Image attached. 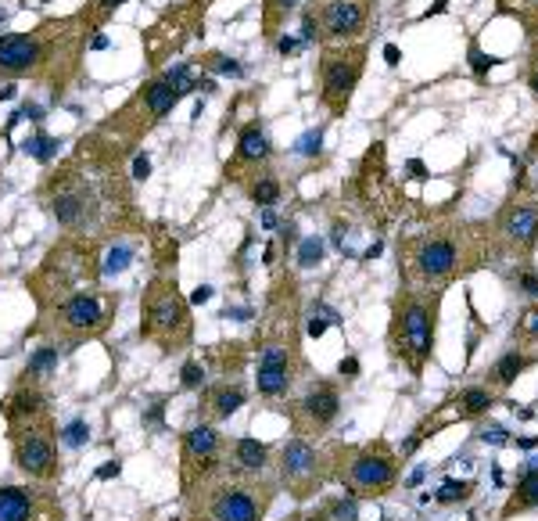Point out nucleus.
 Segmentation results:
<instances>
[{
  "label": "nucleus",
  "instance_id": "obj_1",
  "mask_svg": "<svg viewBox=\"0 0 538 521\" xmlns=\"http://www.w3.org/2000/svg\"><path fill=\"white\" fill-rule=\"evenodd\" d=\"M47 205L54 220L72 237H97L119 227V212L130 205V187L122 173V151L108 144H83L76 155L47 180Z\"/></svg>",
  "mask_w": 538,
  "mask_h": 521
},
{
  "label": "nucleus",
  "instance_id": "obj_2",
  "mask_svg": "<svg viewBox=\"0 0 538 521\" xmlns=\"http://www.w3.org/2000/svg\"><path fill=\"white\" fill-rule=\"evenodd\" d=\"M90 33L93 29L86 25V18L76 15V18L43 22L33 33L0 37V76L51 83L54 94H58V90L76 76L79 54H83V44H86Z\"/></svg>",
  "mask_w": 538,
  "mask_h": 521
},
{
  "label": "nucleus",
  "instance_id": "obj_3",
  "mask_svg": "<svg viewBox=\"0 0 538 521\" xmlns=\"http://www.w3.org/2000/svg\"><path fill=\"white\" fill-rule=\"evenodd\" d=\"M187 521H262L273 503V485L262 475H241L227 461L183 493Z\"/></svg>",
  "mask_w": 538,
  "mask_h": 521
},
{
  "label": "nucleus",
  "instance_id": "obj_4",
  "mask_svg": "<svg viewBox=\"0 0 538 521\" xmlns=\"http://www.w3.org/2000/svg\"><path fill=\"white\" fill-rule=\"evenodd\" d=\"M97 277H101V266H97V244L90 237H65L61 244L43 256L40 270L29 277V291L36 295L40 310H51L61 298H69L76 291H86V288H97Z\"/></svg>",
  "mask_w": 538,
  "mask_h": 521
},
{
  "label": "nucleus",
  "instance_id": "obj_5",
  "mask_svg": "<svg viewBox=\"0 0 538 521\" xmlns=\"http://www.w3.org/2000/svg\"><path fill=\"white\" fill-rule=\"evenodd\" d=\"M115 310H119V298L105 295L101 288H86V291L61 298L51 310H40L36 334H43L58 349H76L90 338H101L115 317Z\"/></svg>",
  "mask_w": 538,
  "mask_h": 521
},
{
  "label": "nucleus",
  "instance_id": "obj_6",
  "mask_svg": "<svg viewBox=\"0 0 538 521\" xmlns=\"http://www.w3.org/2000/svg\"><path fill=\"white\" fill-rule=\"evenodd\" d=\"M140 338L162 352H180L194 338L191 302L176 288V277H151L140 298Z\"/></svg>",
  "mask_w": 538,
  "mask_h": 521
},
{
  "label": "nucleus",
  "instance_id": "obj_7",
  "mask_svg": "<svg viewBox=\"0 0 538 521\" xmlns=\"http://www.w3.org/2000/svg\"><path fill=\"white\" fill-rule=\"evenodd\" d=\"M388 342H391V352L413 374H420L424 363L431 360V352H434V313L417 288L402 291V298L395 305V317H391Z\"/></svg>",
  "mask_w": 538,
  "mask_h": 521
},
{
  "label": "nucleus",
  "instance_id": "obj_8",
  "mask_svg": "<svg viewBox=\"0 0 538 521\" xmlns=\"http://www.w3.org/2000/svg\"><path fill=\"white\" fill-rule=\"evenodd\" d=\"M373 15V0H309L302 15V40L330 44H356Z\"/></svg>",
  "mask_w": 538,
  "mask_h": 521
},
{
  "label": "nucleus",
  "instance_id": "obj_9",
  "mask_svg": "<svg viewBox=\"0 0 538 521\" xmlns=\"http://www.w3.org/2000/svg\"><path fill=\"white\" fill-rule=\"evenodd\" d=\"M180 98H183V90H180L176 83H169L166 76H158V79H151L147 86H140L137 94L112 115V126H108V130H112L119 140L133 144V140H140L144 133H151L158 122H162V119L180 105Z\"/></svg>",
  "mask_w": 538,
  "mask_h": 521
},
{
  "label": "nucleus",
  "instance_id": "obj_10",
  "mask_svg": "<svg viewBox=\"0 0 538 521\" xmlns=\"http://www.w3.org/2000/svg\"><path fill=\"white\" fill-rule=\"evenodd\" d=\"M11 453L18 471H25L36 482H54L61 464H58V428L51 414L11 424Z\"/></svg>",
  "mask_w": 538,
  "mask_h": 521
},
{
  "label": "nucleus",
  "instance_id": "obj_11",
  "mask_svg": "<svg viewBox=\"0 0 538 521\" xmlns=\"http://www.w3.org/2000/svg\"><path fill=\"white\" fill-rule=\"evenodd\" d=\"M366 65V44H330L320 58V101L330 115H344Z\"/></svg>",
  "mask_w": 538,
  "mask_h": 521
},
{
  "label": "nucleus",
  "instance_id": "obj_12",
  "mask_svg": "<svg viewBox=\"0 0 538 521\" xmlns=\"http://www.w3.org/2000/svg\"><path fill=\"white\" fill-rule=\"evenodd\" d=\"M459 266V234L456 230H427L405 241V273L409 281L434 288Z\"/></svg>",
  "mask_w": 538,
  "mask_h": 521
},
{
  "label": "nucleus",
  "instance_id": "obj_13",
  "mask_svg": "<svg viewBox=\"0 0 538 521\" xmlns=\"http://www.w3.org/2000/svg\"><path fill=\"white\" fill-rule=\"evenodd\" d=\"M223 461H227V442L215 432V424L201 421L194 428H187L180 439V489L187 493L191 485H198L201 478L223 468Z\"/></svg>",
  "mask_w": 538,
  "mask_h": 521
},
{
  "label": "nucleus",
  "instance_id": "obj_14",
  "mask_svg": "<svg viewBox=\"0 0 538 521\" xmlns=\"http://www.w3.org/2000/svg\"><path fill=\"white\" fill-rule=\"evenodd\" d=\"M298 363H302V360H298V342H295V338H283V334H276V338H269V342L262 345L259 378H255L262 400H280V395L291 388Z\"/></svg>",
  "mask_w": 538,
  "mask_h": 521
},
{
  "label": "nucleus",
  "instance_id": "obj_15",
  "mask_svg": "<svg viewBox=\"0 0 538 521\" xmlns=\"http://www.w3.org/2000/svg\"><path fill=\"white\" fill-rule=\"evenodd\" d=\"M280 482L291 489L295 496H312L323 482V456L316 453L309 439H288L280 449Z\"/></svg>",
  "mask_w": 538,
  "mask_h": 521
},
{
  "label": "nucleus",
  "instance_id": "obj_16",
  "mask_svg": "<svg viewBox=\"0 0 538 521\" xmlns=\"http://www.w3.org/2000/svg\"><path fill=\"white\" fill-rule=\"evenodd\" d=\"M344 485L356 489L359 496H381L395 485V456L388 453V446H370L363 453H356L344 468Z\"/></svg>",
  "mask_w": 538,
  "mask_h": 521
},
{
  "label": "nucleus",
  "instance_id": "obj_17",
  "mask_svg": "<svg viewBox=\"0 0 538 521\" xmlns=\"http://www.w3.org/2000/svg\"><path fill=\"white\" fill-rule=\"evenodd\" d=\"M341 414V395H337V385L330 381H320L316 388H309L302 395V403L291 410V424H295V435L305 439V435H323L327 428L337 421Z\"/></svg>",
  "mask_w": 538,
  "mask_h": 521
},
{
  "label": "nucleus",
  "instance_id": "obj_18",
  "mask_svg": "<svg viewBox=\"0 0 538 521\" xmlns=\"http://www.w3.org/2000/svg\"><path fill=\"white\" fill-rule=\"evenodd\" d=\"M0 521H61V503L47 489L0 485Z\"/></svg>",
  "mask_w": 538,
  "mask_h": 521
},
{
  "label": "nucleus",
  "instance_id": "obj_19",
  "mask_svg": "<svg viewBox=\"0 0 538 521\" xmlns=\"http://www.w3.org/2000/svg\"><path fill=\"white\" fill-rule=\"evenodd\" d=\"M244 407V385L241 381H215V385H205L201 388V421L215 424V421H227L230 414H237Z\"/></svg>",
  "mask_w": 538,
  "mask_h": 521
},
{
  "label": "nucleus",
  "instance_id": "obj_20",
  "mask_svg": "<svg viewBox=\"0 0 538 521\" xmlns=\"http://www.w3.org/2000/svg\"><path fill=\"white\" fill-rule=\"evenodd\" d=\"M502 234L510 237L520 249H531L538 241V205H510L502 216Z\"/></svg>",
  "mask_w": 538,
  "mask_h": 521
},
{
  "label": "nucleus",
  "instance_id": "obj_21",
  "mask_svg": "<svg viewBox=\"0 0 538 521\" xmlns=\"http://www.w3.org/2000/svg\"><path fill=\"white\" fill-rule=\"evenodd\" d=\"M40 414H47V395L40 392L36 381L18 385V388L8 395V403H4L8 424H18V421H29V417H40Z\"/></svg>",
  "mask_w": 538,
  "mask_h": 521
},
{
  "label": "nucleus",
  "instance_id": "obj_22",
  "mask_svg": "<svg viewBox=\"0 0 538 521\" xmlns=\"http://www.w3.org/2000/svg\"><path fill=\"white\" fill-rule=\"evenodd\" d=\"M269 159V140L262 133L259 122H248V126L237 133V155H234V176H241L244 166H259Z\"/></svg>",
  "mask_w": 538,
  "mask_h": 521
},
{
  "label": "nucleus",
  "instance_id": "obj_23",
  "mask_svg": "<svg viewBox=\"0 0 538 521\" xmlns=\"http://www.w3.org/2000/svg\"><path fill=\"white\" fill-rule=\"evenodd\" d=\"M227 464L241 475H262L266 464H269V449L259 442V439H237L230 449H227Z\"/></svg>",
  "mask_w": 538,
  "mask_h": 521
},
{
  "label": "nucleus",
  "instance_id": "obj_24",
  "mask_svg": "<svg viewBox=\"0 0 538 521\" xmlns=\"http://www.w3.org/2000/svg\"><path fill=\"white\" fill-rule=\"evenodd\" d=\"M531 507H538V464H531V468L520 475V482H517V489H513L510 503L502 507V514L510 517L513 510H531Z\"/></svg>",
  "mask_w": 538,
  "mask_h": 521
},
{
  "label": "nucleus",
  "instance_id": "obj_25",
  "mask_svg": "<svg viewBox=\"0 0 538 521\" xmlns=\"http://www.w3.org/2000/svg\"><path fill=\"white\" fill-rule=\"evenodd\" d=\"M58 360H61V349L58 345H51V342H43L33 356H29V367H25V374L22 378H29V381H43V378H51L54 371H58Z\"/></svg>",
  "mask_w": 538,
  "mask_h": 521
},
{
  "label": "nucleus",
  "instance_id": "obj_26",
  "mask_svg": "<svg viewBox=\"0 0 538 521\" xmlns=\"http://www.w3.org/2000/svg\"><path fill=\"white\" fill-rule=\"evenodd\" d=\"M298 4H302V0H266V4H262V33H266L269 40L280 37L283 22L295 15Z\"/></svg>",
  "mask_w": 538,
  "mask_h": 521
},
{
  "label": "nucleus",
  "instance_id": "obj_27",
  "mask_svg": "<svg viewBox=\"0 0 538 521\" xmlns=\"http://www.w3.org/2000/svg\"><path fill=\"white\" fill-rule=\"evenodd\" d=\"M517 169H520V176H517V187L538 202V140L527 147V155L517 162Z\"/></svg>",
  "mask_w": 538,
  "mask_h": 521
},
{
  "label": "nucleus",
  "instance_id": "obj_28",
  "mask_svg": "<svg viewBox=\"0 0 538 521\" xmlns=\"http://www.w3.org/2000/svg\"><path fill=\"white\" fill-rule=\"evenodd\" d=\"M524 367H527V356L524 352H506L499 363H495V371H492V381L499 385V388H510L513 381H517V374L524 371Z\"/></svg>",
  "mask_w": 538,
  "mask_h": 521
},
{
  "label": "nucleus",
  "instance_id": "obj_29",
  "mask_svg": "<svg viewBox=\"0 0 538 521\" xmlns=\"http://www.w3.org/2000/svg\"><path fill=\"white\" fill-rule=\"evenodd\" d=\"M248 194H251V202H255V205L269 209V205L280 198V180H276L273 173H262L259 180H251V183H248Z\"/></svg>",
  "mask_w": 538,
  "mask_h": 521
},
{
  "label": "nucleus",
  "instance_id": "obj_30",
  "mask_svg": "<svg viewBox=\"0 0 538 521\" xmlns=\"http://www.w3.org/2000/svg\"><path fill=\"white\" fill-rule=\"evenodd\" d=\"M122 4H126V0H93V4L83 11V18H86V25L93 29V33H97V29H101V25H105V22H108Z\"/></svg>",
  "mask_w": 538,
  "mask_h": 521
},
{
  "label": "nucleus",
  "instance_id": "obj_31",
  "mask_svg": "<svg viewBox=\"0 0 538 521\" xmlns=\"http://www.w3.org/2000/svg\"><path fill=\"white\" fill-rule=\"evenodd\" d=\"M459 407H463L466 417H478V414H485V410L492 407V392H488V388H466V392L459 395Z\"/></svg>",
  "mask_w": 538,
  "mask_h": 521
},
{
  "label": "nucleus",
  "instance_id": "obj_32",
  "mask_svg": "<svg viewBox=\"0 0 538 521\" xmlns=\"http://www.w3.org/2000/svg\"><path fill=\"white\" fill-rule=\"evenodd\" d=\"M22 151H25V155H33V159H40V162H51L54 151H58V140L47 137V133H36V137H29L22 144Z\"/></svg>",
  "mask_w": 538,
  "mask_h": 521
},
{
  "label": "nucleus",
  "instance_id": "obj_33",
  "mask_svg": "<svg viewBox=\"0 0 538 521\" xmlns=\"http://www.w3.org/2000/svg\"><path fill=\"white\" fill-rule=\"evenodd\" d=\"M330 324H337V313L327 310L323 302H320V305H312V313H309V334H312V338H320V334H323Z\"/></svg>",
  "mask_w": 538,
  "mask_h": 521
},
{
  "label": "nucleus",
  "instance_id": "obj_34",
  "mask_svg": "<svg viewBox=\"0 0 538 521\" xmlns=\"http://www.w3.org/2000/svg\"><path fill=\"white\" fill-rule=\"evenodd\" d=\"M466 496H470V482H456V478H449L445 485L438 489V496H434V500H438V503H463Z\"/></svg>",
  "mask_w": 538,
  "mask_h": 521
},
{
  "label": "nucleus",
  "instance_id": "obj_35",
  "mask_svg": "<svg viewBox=\"0 0 538 521\" xmlns=\"http://www.w3.org/2000/svg\"><path fill=\"white\" fill-rule=\"evenodd\" d=\"M323 259V241L320 237H305L298 249V266H316Z\"/></svg>",
  "mask_w": 538,
  "mask_h": 521
},
{
  "label": "nucleus",
  "instance_id": "obj_36",
  "mask_svg": "<svg viewBox=\"0 0 538 521\" xmlns=\"http://www.w3.org/2000/svg\"><path fill=\"white\" fill-rule=\"evenodd\" d=\"M180 378H183V388H205V367L198 360H187Z\"/></svg>",
  "mask_w": 538,
  "mask_h": 521
},
{
  "label": "nucleus",
  "instance_id": "obj_37",
  "mask_svg": "<svg viewBox=\"0 0 538 521\" xmlns=\"http://www.w3.org/2000/svg\"><path fill=\"white\" fill-rule=\"evenodd\" d=\"M470 65H473V72H478V76H485L492 65H499V58L485 54V51L478 47V40H473V44H470Z\"/></svg>",
  "mask_w": 538,
  "mask_h": 521
},
{
  "label": "nucleus",
  "instance_id": "obj_38",
  "mask_svg": "<svg viewBox=\"0 0 538 521\" xmlns=\"http://www.w3.org/2000/svg\"><path fill=\"white\" fill-rule=\"evenodd\" d=\"M330 521H356V500L348 496V500H337L334 507H330V514H327Z\"/></svg>",
  "mask_w": 538,
  "mask_h": 521
},
{
  "label": "nucleus",
  "instance_id": "obj_39",
  "mask_svg": "<svg viewBox=\"0 0 538 521\" xmlns=\"http://www.w3.org/2000/svg\"><path fill=\"white\" fill-rule=\"evenodd\" d=\"M86 435H90V428L83 424V421H72L65 432H61V442H69V446H79V442H86Z\"/></svg>",
  "mask_w": 538,
  "mask_h": 521
},
{
  "label": "nucleus",
  "instance_id": "obj_40",
  "mask_svg": "<svg viewBox=\"0 0 538 521\" xmlns=\"http://www.w3.org/2000/svg\"><path fill=\"white\" fill-rule=\"evenodd\" d=\"M126 263H130V249L119 244V249H112V256L105 263V273H119V270H126Z\"/></svg>",
  "mask_w": 538,
  "mask_h": 521
},
{
  "label": "nucleus",
  "instance_id": "obj_41",
  "mask_svg": "<svg viewBox=\"0 0 538 521\" xmlns=\"http://www.w3.org/2000/svg\"><path fill=\"white\" fill-rule=\"evenodd\" d=\"M320 140H323L320 130H309V133L295 144V151H298V155H316V151H320Z\"/></svg>",
  "mask_w": 538,
  "mask_h": 521
},
{
  "label": "nucleus",
  "instance_id": "obj_42",
  "mask_svg": "<svg viewBox=\"0 0 538 521\" xmlns=\"http://www.w3.org/2000/svg\"><path fill=\"white\" fill-rule=\"evenodd\" d=\"M481 442H492V446H506L510 439H506V428H499V424H488V428H481Z\"/></svg>",
  "mask_w": 538,
  "mask_h": 521
},
{
  "label": "nucleus",
  "instance_id": "obj_43",
  "mask_svg": "<svg viewBox=\"0 0 538 521\" xmlns=\"http://www.w3.org/2000/svg\"><path fill=\"white\" fill-rule=\"evenodd\" d=\"M212 69L215 72H227V76H241V65L234 58H212Z\"/></svg>",
  "mask_w": 538,
  "mask_h": 521
},
{
  "label": "nucleus",
  "instance_id": "obj_44",
  "mask_svg": "<svg viewBox=\"0 0 538 521\" xmlns=\"http://www.w3.org/2000/svg\"><path fill=\"white\" fill-rule=\"evenodd\" d=\"M520 288L524 295H538V273H520Z\"/></svg>",
  "mask_w": 538,
  "mask_h": 521
},
{
  "label": "nucleus",
  "instance_id": "obj_45",
  "mask_svg": "<svg viewBox=\"0 0 538 521\" xmlns=\"http://www.w3.org/2000/svg\"><path fill=\"white\" fill-rule=\"evenodd\" d=\"M337 371H341V378H344V374H348V378H356V374H359V360H356V356L341 360V367H337Z\"/></svg>",
  "mask_w": 538,
  "mask_h": 521
},
{
  "label": "nucleus",
  "instance_id": "obj_46",
  "mask_svg": "<svg viewBox=\"0 0 538 521\" xmlns=\"http://www.w3.org/2000/svg\"><path fill=\"white\" fill-rule=\"evenodd\" d=\"M151 173V162L144 159V155H137V162H133V180H144Z\"/></svg>",
  "mask_w": 538,
  "mask_h": 521
},
{
  "label": "nucleus",
  "instance_id": "obj_47",
  "mask_svg": "<svg viewBox=\"0 0 538 521\" xmlns=\"http://www.w3.org/2000/svg\"><path fill=\"white\" fill-rule=\"evenodd\" d=\"M524 331L531 334V338H538V310H531V313L524 317Z\"/></svg>",
  "mask_w": 538,
  "mask_h": 521
},
{
  "label": "nucleus",
  "instance_id": "obj_48",
  "mask_svg": "<svg viewBox=\"0 0 538 521\" xmlns=\"http://www.w3.org/2000/svg\"><path fill=\"white\" fill-rule=\"evenodd\" d=\"M144 424H162V403H154V407L144 414Z\"/></svg>",
  "mask_w": 538,
  "mask_h": 521
},
{
  "label": "nucleus",
  "instance_id": "obj_49",
  "mask_svg": "<svg viewBox=\"0 0 538 521\" xmlns=\"http://www.w3.org/2000/svg\"><path fill=\"white\" fill-rule=\"evenodd\" d=\"M208 298H212V288H208V284H201V288L191 295V302H194V305H201V302H208Z\"/></svg>",
  "mask_w": 538,
  "mask_h": 521
},
{
  "label": "nucleus",
  "instance_id": "obj_50",
  "mask_svg": "<svg viewBox=\"0 0 538 521\" xmlns=\"http://www.w3.org/2000/svg\"><path fill=\"white\" fill-rule=\"evenodd\" d=\"M119 471H122V464H119V461H108L97 475H101V478H112V475H119Z\"/></svg>",
  "mask_w": 538,
  "mask_h": 521
},
{
  "label": "nucleus",
  "instance_id": "obj_51",
  "mask_svg": "<svg viewBox=\"0 0 538 521\" xmlns=\"http://www.w3.org/2000/svg\"><path fill=\"white\" fill-rule=\"evenodd\" d=\"M384 58H388V65H398V58H402V54H398L395 44H388V47H384Z\"/></svg>",
  "mask_w": 538,
  "mask_h": 521
},
{
  "label": "nucleus",
  "instance_id": "obj_52",
  "mask_svg": "<svg viewBox=\"0 0 538 521\" xmlns=\"http://www.w3.org/2000/svg\"><path fill=\"white\" fill-rule=\"evenodd\" d=\"M527 11H538V0H524V4H520V18H527Z\"/></svg>",
  "mask_w": 538,
  "mask_h": 521
},
{
  "label": "nucleus",
  "instance_id": "obj_53",
  "mask_svg": "<svg viewBox=\"0 0 538 521\" xmlns=\"http://www.w3.org/2000/svg\"><path fill=\"white\" fill-rule=\"evenodd\" d=\"M409 173H417V180H424V176H427V169H424V162H409Z\"/></svg>",
  "mask_w": 538,
  "mask_h": 521
},
{
  "label": "nucleus",
  "instance_id": "obj_54",
  "mask_svg": "<svg viewBox=\"0 0 538 521\" xmlns=\"http://www.w3.org/2000/svg\"><path fill=\"white\" fill-rule=\"evenodd\" d=\"M262 227H266V230H269V227H276V216H273V209H266V212H262Z\"/></svg>",
  "mask_w": 538,
  "mask_h": 521
},
{
  "label": "nucleus",
  "instance_id": "obj_55",
  "mask_svg": "<svg viewBox=\"0 0 538 521\" xmlns=\"http://www.w3.org/2000/svg\"><path fill=\"white\" fill-rule=\"evenodd\" d=\"M513 410H517V407H513ZM517 417H520V421H531V417H534V410H531V407H520V410H517Z\"/></svg>",
  "mask_w": 538,
  "mask_h": 521
},
{
  "label": "nucleus",
  "instance_id": "obj_56",
  "mask_svg": "<svg viewBox=\"0 0 538 521\" xmlns=\"http://www.w3.org/2000/svg\"><path fill=\"white\" fill-rule=\"evenodd\" d=\"M295 47H298V44H295V40H280V51H283V54H291V51H295Z\"/></svg>",
  "mask_w": 538,
  "mask_h": 521
},
{
  "label": "nucleus",
  "instance_id": "obj_57",
  "mask_svg": "<svg viewBox=\"0 0 538 521\" xmlns=\"http://www.w3.org/2000/svg\"><path fill=\"white\" fill-rule=\"evenodd\" d=\"M531 90H534V98H538V72L531 76Z\"/></svg>",
  "mask_w": 538,
  "mask_h": 521
}]
</instances>
